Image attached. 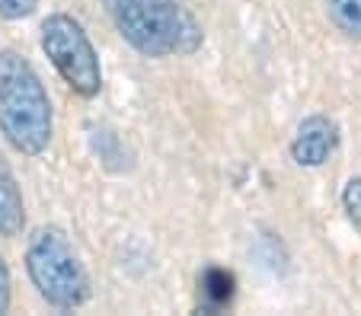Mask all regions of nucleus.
Returning <instances> with one entry per match:
<instances>
[{"label":"nucleus","mask_w":361,"mask_h":316,"mask_svg":"<svg viewBox=\"0 0 361 316\" xmlns=\"http://www.w3.org/2000/svg\"><path fill=\"white\" fill-rule=\"evenodd\" d=\"M339 147V128L326 115H310L300 122L291 141V157L300 166H323Z\"/></svg>","instance_id":"5"},{"label":"nucleus","mask_w":361,"mask_h":316,"mask_svg":"<svg viewBox=\"0 0 361 316\" xmlns=\"http://www.w3.org/2000/svg\"><path fill=\"white\" fill-rule=\"evenodd\" d=\"M42 49L48 61L58 68L74 93L80 96H96L102 89V68L96 58L93 42L87 39L83 26L68 13H51L42 23Z\"/></svg>","instance_id":"4"},{"label":"nucleus","mask_w":361,"mask_h":316,"mask_svg":"<svg viewBox=\"0 0 361 316\" xmlns=\"http://www.w3.org/2000/svg\"><path fill=\"white\" fill-rule=\"evenodd\" d=\"M26 272L42 301L58 310L83 307L90 297V278L68 234L58 227H42L26 246Z\"/></svg>","instance_id":"3"},{"label":"nucleus","mask_w":361,"mask_h":316,"mask_svg":"<svg viewBox=\"0 0 361 316\" xmlns=\"http://www.w3.org/2000/svg\"><path fill=\"white\" fill-rule=\"evenodd\" d=\"M202 294L208 297V307L214 310L227 307L233 297V275L224 272V268H208L202 278Z\"/></svg>","instance_id":"8"},{"label":"nucleus","mask_w":361,"mask_h":316,"mask_svg":"<svg viewBox=\"0 0 361 316\" xmlns=\"http://www.w3.org/2000/svg\"><path fill=\"white\" fill-rule=\"evenodd\" d=\"M10 307V272H7V262L0 259V313H7Z\"/></svg>","instance_id":"11"},{"label":"nucleus","mask_w":361,"mask_h":316,"mask_svg":"<svg viewBox=\"0 0 361 316\" xmlns=\"http://www.w3.org/2000/svg\"><path fill=\"white\" fill-rule=\"evenodd\" d=\"M35 7H39V0H0V16L4 20H26Z\"/></svg>","instance_id":"10"},{"label":"nucleus","mask_w":361,"mask_h":316,"mask_svg":"<svg viewBox=\"0 0 361 316\" xmlns=\"http://www.w3.org/2000/svg\"><path fill=\"white\" fill-rule=\"evenodd\" d=\"M26 224V208L7 160L0 157V236H16Z\"/></svg>","instance_id":"6"},{"label":"nucleus","mask_w":361,"mask_h":316,"mask_svg":"<svg viewBox=\"0 0 361 316\" xmlns=\"http://www.w3.org/2000/svg\"><path fill=\"white\" fill-rule=\"evenodd\" d=\"M342 208H345L348 220L355 224V230H361V176L348 179V186L342 189Z\"/></svg>","instance_id":"9"},{"label":"nucleus","mask_w":361,"mask_h":316,"mask_svg":"<svg viewBox=\"0 0 361 316\" xmlns=\"http://www.w3.org/2000/svg\"><path fill=\"white\" fill-rule=\"evenodd\" d=\"M118 35L144 58L192 55L202 49V26L176 0H102Z\"/></svg>","instance_id":"1"},{"label":"nucleus","mask_w":361,"mask_h":316,"mask_svg":"<svg viewBox=\"0 0 361 316\" xmlns=\"http://www.w3.org/2000/svg\"><path fill=\"white\" fill-rule=\"evenodd\" d=\"M326 13L339 32L361 42V0H326Z\"/></svg>","instance_id":"7"},{"label":"nucleus","mask_w":361,"mask_h":316,"mask_svg":"<svg viewBox=\"0 0 361 316\" xmlns=\"http://www.w3.org/2000/svg\"><path fill=\"white\" fill-rule=\"evenodd\" d=\"M0 134L13 151L39 157L51 141V99L20 51H0Z\"/></svg>","instance_id":"2"}]
</instances>
